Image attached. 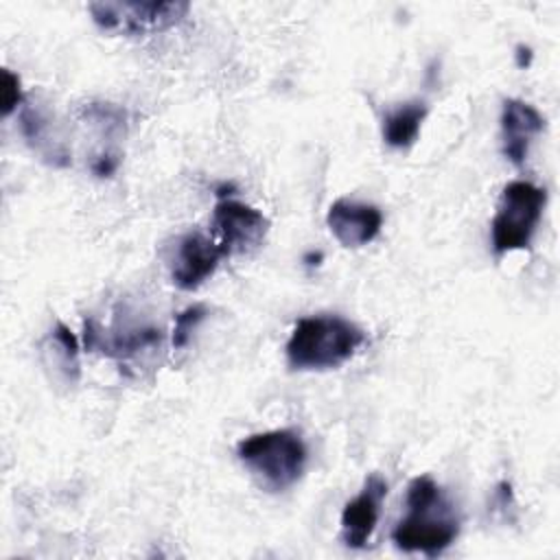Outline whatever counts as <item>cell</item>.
Returning <instances> with one entry per match:
<instances>
[{
    "instance_id": "obj_1",
    "label": "cell",
    "mask_w": 560,
    "mask_h": 560,
    "mask_svg": "<svg viewBox=\"0 0 560 560\" xmlns=\"http://www.w3.org/2000/svg\"><path fill=\"white\" fill-rule=\"evenodd\" d=\"M407 514L392 532V540L402 551L438 556L459 534V516L451 499L429 477H413L407 486Z\"/></svg>"
},
{
    "instance_id": "obj_2",
    "label": "cell",
    "mask_w": 560,
    "mask_h": 560,
    "mask_svg": "<svg viewBox=\"0 0 560 560\" xmlns=\"http://www.w3.org/2000/svg\"><path fill=\"white\" fill-rule=\"evenodd\" d=\"M363 341L365 332L346 317H302L287 341V363L291 370H335L352 359Z\"/></svg>"
},
{
    "instance_id": "obj_3",
    "label": "cell",
    "mask_w": 560,
    "mask_h": 560,
    "mask_svg": "<svg viewBox=\"0 0 560 560\" xmlns=\"http://www.w3.org/2000/svg\"><path fill=\"white\" fill-rule=\"evenodd\" d=\"M236 455L265 490L284 492L304 475L308 448L298 431L273 429L241 440Z\"/></svg>"
},
{
    "instance_id": "obj_4",
    "label": "cell",
    "mask_w": 560,
    "mask_h": 560,
    "mask_svg": "<svg viewBox=\"0 0 560 560\" xmlns=\"http://www.w3.org/2000/svg\"><path fill=\"white\" fill-rule=\"evenodd\" d=\"M545 203V188L525 179H514L505 184L497 203L494 219L490 223L492 249L497 256L529 247L540 223Z\"/></svg>"
},
{
    "instance_id": "obj_5",
    "label": "cell",
    "mask_w": 560,
    "mask_h": 560,
    "mask_svg": "<svg viewBox=\"0 0 560 560\" xmlns=\"http://www.w3.org/2000/svg\"><path fill=\"white\" fill-rule=\"evenodd\" d=\"M90 15L101 31L122 35H144L179 24L190 4L184 0L168 2H92Z\"/></svg>"
},
{
    "instance_id": "obj_6",
    "label": "cell",
    "mask_w": 560,
    "mask_h": 560,
    "mask_svg": "<svg viewBox=\"0 0 560 560\" xmlns=\"http://www.w3.org/2000/svg\"><path fill=\"white\" fill-rule=\"evenodd\" d=\"M212 230L223 256L247 254L262 245L269 232V221L260 210L232 197H223L214 203Z\"/></svg>"
},
{
    "instance_id": "obj_7",
    "label": "cell",
    "mask_w": 560,
    "mask_h": 560,
    "mask_svg": "<svg viewBox=\"0 0 560 560\" xmlns=\"http://www.w3.org/2000/svg\"><path fill=\"white\" fill-rule=\"evenodd\" d=\"M221 258L223 252L214 241L201 232H186L171 256V280L177 289L192 291L214 273Z\"/></svg>"
},
{
    "instance_id": "obj_8",
    "label": "cell",
    "mask_w": 560,
    "mask_h": 560,
    "mask_svg": "<svg viewBox=\"0 0 560 560\" xmlns=\"http://www.w3.org/2000/svg\"><path fill=\"white\" fill-rule=\"evenodd\" d=\"M387 497V481L381 475H370L361 492L343 505L341 512V540L350 549H363L378 523L381 505Z\"/></svg>"
},
{
    "instance_id": "obj_9",
    "label": "cell",
    "mask_w": 560,
    "mask_h": 560,
    "mask_svg": "<svg viewBox=\"0 0 560 560\" xmlns=\"http://www.w3.org/2000/svg\"><path fill=\"white\" fill-rule=\"evenodd\" d=\"M326 225L343 247H363L378 236L383 214L374 203L341 197L328 208Z\"/></svg>"
},
{
    "instance_id": "obj_10",
    "label": "cell",
    "mask_w": 560,
    "mask_h": 560,
    "mask_svg": "<svg viewBox=\"0 0 560 560\" xmlns=\"http://www.w3.org/2000/svg\"><path fill=\"white\" fill-rule=\"evenodd\" d=\"M545 129L542 114L521 101V98H505L501 107V149L503 155L514 164L523 166L529 142Z\"/></svg>"
},
{
    "instance_id": "obj_11",
    "label": "cell",
    "mask_w": 560,
    "mask_h": 560,
    "mask_svg": "<svg viewBox=\"0 0 560 560\" xmlns=\"http://www.w3.org/2000/svg\"><path fill=\"white\" fill-rule=\"evenodd\" d=\"M39 350H42V363L48 372H52L55 381H61L63 385H74L79 381L81 376L79 341L63 322L55 324V328L42 341Z\"/></svg>"
},
{
    "instance_id": "obj_12",
    "label": "cell",
    "mask_w": 560,
    "mask_h": 560,
    "mask_svg": "<svg viewBox=\"0 0 560 560\" xmlns=\"http://www.w3.org/2000/svg\"><path fill=\"white\" fill-rule=\"evenodd\" d=\"M429 114V105L420 98L405 101L383 116V140L392 149H407L416 142L422 120Z\"/></svg>"
},
{
    "instance_id": "obj_13",
    "label": "cell",
    "mask_w": 560,
    "mask_h": 560,
    "mask_svg": "<svg viewBox=\"0 0 560 560\" xmlns=\"http://www.w3.org/2000/svg\"><path fill=\"white\" fill-rule=\"evenodd\" d=\"M206 306L203 304H192L188 308H184L177 317H175V324H173V337H171V343L175 350L184 348L188 343V337L190 332L197 328V324L206 317Z\"/></svg>"
},
{
    "instance_id": "obj_14",
    "label": "cell",
    "mask_w": 560,
    "mask_h": 560,
    "mask_svg": "<svg viewBox=\"0 0 560 560\" xmlns=\"http://www.w3.org/2000/svg\"><path fill=\"white\" fill-rule=\"evenodd\" d=\"M22 88H20V77L13 74L9 68L2 70V116H9L18 105H22Z\"/></svg>"
},
{
    "instance_id": "obj_15",
    "label": "cell",
    "mask_w": 560,
    "mask_h": 560,
    "mask_svg": "<svg viewBox=\"0 0 560 560\" xmlns=\"http://www.w3.org/2000/svg\"><path fill=\"white\" fill-rule=\"evenodd\" d=\"M532 63V48L529 46H516V66L527 68Z\"/></svg>"
}]
</instances>
